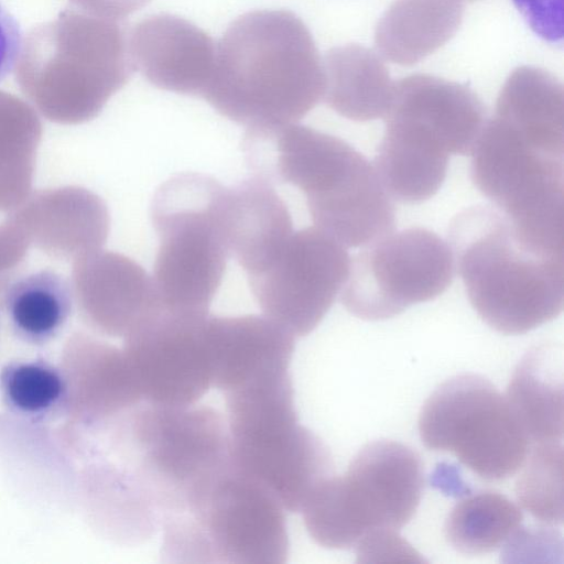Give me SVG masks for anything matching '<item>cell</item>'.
<instances>
[{
    "label": "cell",
    "instance_id": "cell-13",
    "mask_svg": "<svg viewBox=\"0 0 564 564\" xmlns=\"http://www.w3.org/2000/svg\"><path fill=\"white\" fill-rule=\"evenodd\" d=\"M208 315L161 308L127 335L126 359L142 401L185 406L208 391Z\"/></svg>",
    "mask_w": 564,
    "mask_h": 564
},
{
    "label": "cell",
    "instance_id": "cell-4",
    "mask_svg": "<svg viewBox=\"0 0 564 564\" xmlns=\"http://www.w3.org/2000/svg\"><path fill=\"white\" fill-rule=\"evenodd\" d=\"M124 467L160 516L195 509L232 468L225 416L207 405L140 402L123 425Z\"/></svg>",
    "mask_w": 564,
    "mask_h": 564
},
{
    "label": "cell",
    "instance_id": "cell-20",
    "mask_svg": "<svg viewBox=\"0 0 564 564\" xmlns=\"http://www.w3.org/2000/svg\"><path fill=\"white\" fill-rule=\"evenodd\" d=\"M373 165L388 194L408 204L434 196L445 181L449 151L431 131L406 119L384 117Z\"/></svg>",
    "mask_w": 564,
    "mask_h": 564
},
{
    "label": "cell",
    "instance_id": "cell-3",
    "mask_svg": "<svg viewBox=\"0 0 564 564\" xmlns=\"http://www.w3.org/2000/svg\"><path fill=\"white\" fill-rule=\"evenodd\" d=\"M448 245L470 304L491 328L524 334L562 313L564 258L524 246L495 206L462 210L449 225Z\"/></svg>",
    "mask_w": 564,
    "mask_h": 564
},
{
    "label": "cell",
    "instance_id": "cell-12",
    "mask_svg": "<svg viewBox=\"0 0 564 564\" xmlns=\"http://www.w3.org/2000/svg\"><path fill=\"white\" fill-rule=\"evenodd\" d=\"M344 246L316 227L293 231L262 271L248 275L264 316L294 337L308 335L324 318L349 273Z\"/></svg>",
    "mask_w": 564,
    "mask_h": 564
},
{
    "label": "cell",
    "instance_id": "cell-22",
    "mask_svg": "<svg viewBox=\"0 0 564 564\" xmlns=\"http://www.w3.org/2000/svg\"><path fill=\"white\" fill-rule=\"evenodd\" d=\"M9 278L0 288V306L12 334L32 346L58 337L73 312L72 281L48 269Z\"/></svg>",
    "mask_w": 564,
    "mask_h": 564
},
{
    "label": "cell",
    "instance_id": "cell-18",
    "mask_svg": "<svg viewBox=\"0 0 564 564\" xmlns=\"http://www.w3.org/2000/svg\"><path fill=\"white\" fill-rule=\"evenodd\" d=\"M221 220L230 258L248 275L265 269L294 231L288 206L273 185L253 176L226 187Z\"/></svg>",
    "mask_w": 564,
    "mask_h": 564
},
{
    "label": "cell",
    "instance_id": "cell-21",
    "mask_svg": "<svg viewBox=\"0 0 564 564\" xmlns=\"http://www.w3.org/2000/svg\"><path fill=\"white\" fill-rule=\"evenodd\" d=\"M506 399L530 442H562V348L542 344L530 349L512 375Z\"/></svg>",
    "mask_w": 564,
    "mask_h": 564
},
{
    "label": "cell",
    "instance_id": "cell-6",
    "mask_svg": "<svg viewBox=\"0 0 564 564\" xmlns=\"http://www.w3.org/2000/svg\"><path fill=\"white\" fill-rule=\"evenodd\" d=\"M470 155L474 184L522 243L564 254V140L494 113Z\"/></svg>",
    "mask_w": 564,
    "mask_h": 564
},
{
    "label": "cell",
    "instance_id": "cell-27",
    "mask_svg": "<svg viewBox=\"0 0 564 564\" xmlns=\"http://www.w3.org/2000/svg\"><path fill=\"white\" fill-rule=\"evenodd\" d=\"M0 393L12 414L33 423L55 421L69 405L66 376L43 358L6 364L0 371Z\"/></svg>",
    "mask_w": 564,
    "mask_h": 564
},
{
    "label": "cell",
    "instance_id": "cell-23",
    "mask_svg": "<svg viewBox=\"0 0 564 564\" xmlns=\"http://www.w3.org/2000/svg\"><path fill=\"white\" fill-rule=\"evenodd\" d=\"M463 12V0H398L378 23L376 46L391 62L412 65L453 36Z\"/></svg>",
    "mask_w": 564,
    "mask_h": 564
},
{
    "label": "cell",
    "instance_id": "cell-25",
    "mask_svg": "<svg viewBox=\"0 0 564 564\" xmlns=\"http://www.w3.org/2000/svg\"><path fill=\"white\" fill-rule=\"evenodd\" d=\"M42 131L33 107L0 90V212L12 213L31 194Z\"/></svg>",
    "mask_w": 564,
    "mask_h": 564
},
{
    "label": "cell",
    "instance_id": "cell-14",
    "mask_svg": "<svg viewBox=\"0 0 564 564\" xmlns=\"http://www.w3.org/2000/svg\"><path fill=\"white\" fill-rule=\"evenodd\" d=\"M133 68L153 86L202 96L213 76L216 45L192 22L167 13L151 15L128 35Z\"/></svg>",
    "mask_w": 564,
    "mask_h": 564
},
{
    "label": "cell",
    "instance_id": "cell-24",
    "mask_svg": "<svg viewBox=\"0 0 564 564\" xmlns=\"http://www.w3.org/2000/svg\"><path fill=\"white\" fill-rule=\"evenodd\" d=\"M323 67V98L329 108L356 121L383 118L394 82L377 55L359 45L334 47Z\"/></svg>",
    "mask_w": 564,
    "mask_h": 564
},
{
    "label": "cell",
    "instance_id": "cell-1",
    "mask_svg": "<svg viewBox=\"0 0 564 564\" xmlns=\"http://www.w3.org/2000/svg\"><path fill=\"white\" fill-rule=\"evenodd\" d=\"M324 90L323 62L304 22L288 10H256L225 31L203 97L251 128L301 120Z\"/></svg>",
    "mask_w": 564,
    "mask_h": 564
},
{
    "label": "cell",
    "instance_id": "cell-16",
    "mask_svg": "<svg viewBox=\"0 0 564 564\" xmlns=\"http://www.w3.org/2000/svg\"><path fill=\"white\" fill-rule=\"evenodd\" d=\"M9 219L46 253L75 260L102 249L109 234V213L96 194L79 187L39 192Z\"/></svg>",
    "mask_w": 564,
    "mask_h": 564
},
{
    "label": "cell",
    "instance_id": "cell-17",
    "mask_svg": "<svg viewBox=\"0 0 564 564\" xmlns=\"http://www.w3.org/2000/svg\"><path fill=\"white\" fill-rule=\"evenodd\" d=\"M415 122L434 133L451 154L469 155L487 120L486 109L468 87L417 74L394 82L383 116Z\"/></svg>",
    "mask_w": 564,
    "mask_h": 564
},
{
    "label": "cell",
    "instance_id": "cell-9",
    "mask_svg": "<svg viewBox=\"0 0 564 564\" xmlns=\"http://www.w3.org/2000/svg\"><path fill=\"white\" fill-rule=\"evenodd\" d=\"M284 511L267 487L232 466L194 510L162 524V561L282 564L289 555Z\"/></svg>",
    "mask_w": 564,
    "mask_h": 564
},
{
    "label": "cell",
    "instance_id": "cell-19",
    "mask_svg": "<svg viewBox=\"0 0 564 564\" xmlns=\"http://www.w3.org/2000/svg\"><path fill=\"white\" fill-rule=\"evenodd\" d=\"M294 336L264 315H208L212 387L225 392L263 372L289 368Z\"/></svg>",
    "mask_w": 564,
    "mask_h": 564
},
{
    "label": "cell",
    "instance_id": "cell-15",
    "mask_svg": "<svg viewBox=\"0 0 564 564\" xmlns=\"http://www.w3.org/2000/svg\"><path fill=\"white\" fill-rule=\"evenodd\" d=\"M75 301L112 335H128L163 308L152 275L134 260L102 249L75 260Z\"/></svg>",
    "mask_w": 564,
    "mask_h": 564
},
{
    "label": "cell",
    "instance_id": "cell-11",
    "mask_svg": "<svg viewBox=\"0 0 564 564\" xmlns=\"http://www.w3.org/2000/svg\"><path fill=\"white\" fill-rule=\"evenodd\" d=\"M454 274L452 249L435 232L421 227L393 230L350 259L340 301L358 318L387 319L444 293Z\"/></svg>",
    "mask_w": 564,
    "mask_h": 564
},
{
    "label": "cell",
    "instance_id": "cell-26",
    "mask_svg": "<svg viewBox=\"0 0 564 564\" xmlns=\"http://www.w3.org/2000/svg\"><path fill=\"white\" fill-rule=\"evenodd\" d=\"M522 520L521 509L502 494L477 491L453 507L445 521V536L463 554H485L514 538Z\"/></svg>",
    "mask_w": 564,
    "mask_h": 564
},
{
    "label": "cell",
    "instance_id": "cell-31",
    "mask_svg": "<svg viewBox=\"0 0 564 564\" xmlns=\"http://www.w3.org/2000/svg\"><path fill=\"white\" fill-rule=\"evenodd\" d=\"M29 246V239L15 223L8 218L0 225V281L23 260Z\"/></svg>",
    "mask_w": 564,
    "mask_h": 564
},
{
    "label": "cell",
    "instance_id": "cell-30",
    "mask_svg": "<svg viewBox=\"0 0 564 564\" xmlns=\"http://www.w3.org/2000/svg\"><path fill=\"white\" fill-rule=\"evenodd\" d=\"M22 41L19 22L0 1V83L14 67Z\"/></svg>",
    "mask_w": 564,
    "mask_h": 564
},
{
    "label": "cell",
    "instance_id": "cell-29",
    "mask_svg": "<svg viewBox=\"0 0 564 564\" xmlns=\"http://www.w3.org/2000/svg\"><path fill=\"white\" fill-rule=\"evenodd\" d=\"M512 2L536 35L553 44L562 42L563 0H512Z\"/></svg>",
    "mask_w": 564,
    "mask_h": 564
},
{
    "label": "cell",
    "instance_id": "cell-33",
    "mask_svg": "<svg viewBox=\"0 0 564 564\" xmlns=\"http://www.w3.org/2000/svg\"><path fill=\"white\" fill-rule=\"evenodd\" d=\"M469 1H474V0H469Z\"/></svg>",
    "mask_w": 564,
    "mask_h": 564
},
{
    "label": "cell",
    "instance_id": "cell-8",
    "mask_svg": "<svg viewBox=\"0 0 564 564\" xmlns=\"http://www.w3.org/2000/svg\"><path fill=\"white\" fill-rule=\"evenodd\" d=\"M226 187L202 173H180L154 193L150 216L159 237L152 279L163 308L206 313L230 252L221 207Z\"/></svg>",
    "mask_w": 564,
    "mask_h": 564
},
{
    "label": "cell",
    "instance_id": "cell-7",
    "mask_svg": "<svg viewBox=\"0 0 564 564\" xmlns=\"http://www.w3.org/2000/svg\"><path fill=\"white\" fill-rule=\"evenodd\" d=\"M423 486V464L415 451L394 441H375L343 475L322 480L300 512L317 544L357 551L378 536L398 533L414 516Z\"/></svg>",
    "mask_w": 564,
    "mask_h": 564
},
{
    "label": "cell",
    "instance_id": "cell-10",
    "mask_svg": "<svg viewBox=\"0 0 564 564\" xmlns=\"http://www.w3.org/2000/svg\"><path fill=\"white\" fill-rule=\"evenodd\" d=\"M417 423L429 449L452 453L482 479L512 476L529 455L531 442L506 395L476 373L440 384L425 400Z\"/></svg>",
    "mask_w": 564,
    "mask_h": 564
},
{
    "label": "cell",
    "instance_id": "cell-2",
    "mask_svg": "<svg viewBox=\"0 0 564 564\" xmlns=\"http://www.w3.org/2000/svg\"><path fill=\"white\" fill-rule=\"evenodd\" d=\"M133 70L122 25L69 4L28 32L15 80L47 120L78 124L97 117Z\"/></svg>",
    "mask_w": 564,
    "mask_h": 564
},
{
    "label": "cell",
    "instance_id": "cell-32",
    "mask_svg": "<svg viewBox=\"0 0 564 564\" xmlns=\"http://www.w3.org/2000/svg\"><path fill=\"white\" fill-rule=\"evenodd\" d=\"M151 0H69V4L88 14L120 21L142 9Z\"/></svg>",
    "mask_w": 564,
    "mask_h": 564
},
{
    "label": "cell",
    "instance_id": "cell-5",
    "mask_svg": "<svg viewBox=\"0 0 564 564\" xmlns=\"http://www.w3.org/2000/svg\"><path fill=\"white\" fill-rule=\"evenodd\" d=\"M231 464L300 512L334 474L329 448L300 424L289 369L273 370L223 392Z\"/></svg>",
    "mask_w": 564,
    "mask_h": 564
},
{
    "label": "cell",
    "instance_id": "cell-28",
    "mask_svg": "<svg viewBox=\"0 0 564 564\" xmlns=\"http://www.w3.org/2000/svg\"><path fill=\"white\" fill-rule=\"evenodd\" d=\"M519 503L540 521H563L562 442L536 443L518 478Z\"/></svg>",
    "mask_w": 564,
    "mask_h": 564
}]
</instances>
